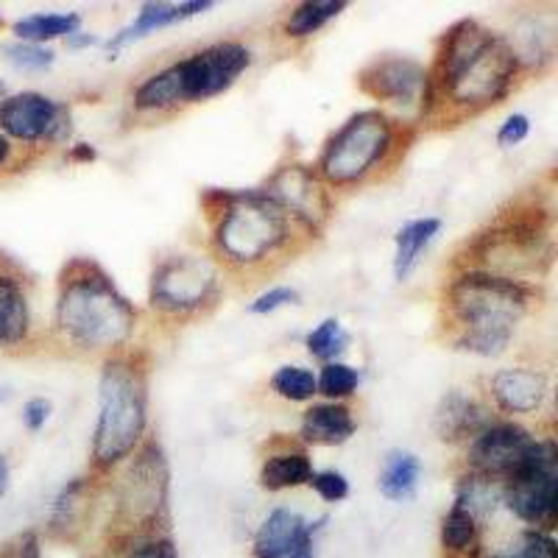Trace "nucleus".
<instances>
[{
	"mask_svg": "<svg viewBox=\"0 0 558 558\" xmlns=\"http://www.w3.org/2000/svg\"><path fill=\"white\" fill-rule=\"evenodd\" d=\"M522 73L508 37L481 26L477 20H461L438 39L436 59L427 68L422 121L450 123L497 107L514 89Z\"/></svg>",
	"mask_w": 558,
	"mask_h": 558,
	"instance_id": "f257e3e1",
	"label": "nucleus"
},
{
	"mask_svg": "<svg viewBox=\"0 0 558 558\" xmlns=\"http://www.w3.org/2000/svg\"><path fill=\"white\" fill-rule=\"evenodd\" d=\"M137 330V307L89 257H76L59 274L53 332L78 355H118Z\"/></svg>",
	"mask_w": 558,
	"mask_h": 558,
	"instance_id": "f03ea898",
	"label": "nucleus"
},
{
	"mask_svg": "<svg viewBox=\"0 0 558 558\" xmlns=\"http://www.w3.org/2000/svg\"><path fill=\"white\" fill-rule=\"evenodd\" d=\"M539 302V288L495 274L458 268L445 286L441 311L452 347L481 357L502 355L517 327Z\"/></svg>",
	"mask_w": 558,
	"mask_h": 558,
	"instance_id": "7ed1b4c3",
	"label": "nucleus"
},
{
	"mask_svg": "<svg viewBox=\"0 0 558 558\" xmlns=\"http://www.w3.org/2000/svg\"><path fill=\"white\" fill-rule=\"evenodd\" d=\"M213 260L232 274H263L299 248V232L263 191H209Z\"/></svg>",
	"mask_w": 558,
	"mask_h": 558,
	"instance_id": "20e7f679",
	"label": "nucleus"
},
{
	"mask_svg": "<svg viewBox=\"0 0 558 558\" xmlns=\"http://www.w3.org/2000/svg\"><path fill=\"white\" fill-rule=\"evenodd\" d=\"M148 357L123 349L104 357L98 380V418L93 430V470L112 472L146 441Z\"/></svg>",
	"mask_w": 558,
	"mask_h": 558,
	"instance_id": "39448f33",
	"label": "nucleus"
},
{
	"mask_svg": "<svg viewBox=\"0 0 558 558\" xmlns=\"http://www.w3.org/2000/svg\"><path fill=\"white\" fill-rule=\"evenodd\" d=\"M553 263V216L550 209L517 202L502 209L495 223L466 243V254L458 268L495 274L514 282H531L545 277Z\"/></svg>",
	"mask_w": 558,
	"mask_h": 558,
	"instance_id": "423d86ee",
	"label": "nucleus"
},
{
	"mask_svg": "<svg viewBox=\"0 0 558 558\" xmlns=\"http://www.w3.org/2000/svg\"><path fill=\"white\" fill-rule=\"evenodd\" d=\"M405 132L408 123L393 121L386 109H361L324 143L313 168L330 191H355L393 171L411 143Z\"/></svg>",
	"mask_w": 558,
	"mask_h": 558,
	"instance_id": "0eeeda50",
	"label": "nucleus"
},
{
	"mask_svg": "<svg viewBox=\"0 0 558 558\" xmlns=\"http://www.w3.org/2000/svg\"><path fill=\"white\" fill-rule=\"evenodd\" d=\"M223 274L209 254L179 252L154 266L148 302L162 322L184 324L218 305Z\"/></svg>",
	"mask_w": 558,
	"mask_h": 558,
	"instance_id": "6e6552de",
	"label": "nucleus"
},
{
	"mask_svg": "<svg viewBox=\"0 0 558 558\" xmlns=\"http://www.w3.org/2000/svg\"><path fill=\"white\" fill-rule=\"evenodd\" d=\"M114 488V514L129 533L154 536L168 508V458L157 438H146L129 461Z\"/></svg>",
	"mask_w": 558,
	"mask_h": 558,
	"instance_id": "1a4fd4ad",
	"label": "nucleus"
},
{
	"mask_svg": "<svg viewBox=\"0 0 558 558\" xmlns=\"http://www.w3.org/2000/svg\"><path fill=\"white\" fill-rule=\"evenodd\" d=\"M500 502L533 531L553 533L558 520V450L553 438H539L525 466L502 483Z\"/></svg>",
	"mask_w": 558,
	"mask_h": 558,
	"instance_id": "9d476101",
	"label": "nucleus"
},
{
	"mask_svg": "<svg viewBox=\"0 0 558 558\" xmlns=\"http://www.w3.org/2000/svg\"><path fill=\"white\" fill-rule=\"evenodd\" d=\"M252 68V48L235 39L207 45L171 64L182 107L223 96Z\"/></svg>",
	"mask_w": 558,
	"mask_h": 558,
	"instance_id": "9b49d317",
	"label": "nucleus"
},
{
	"mask_svg": "<svg viewBox=\"0 0 558 558\" xmlns=\"http://www.w3.org/2000/svg\"><path fill=\"white\" fill-rule=\"evenodd\" d=\"M263 193L307 238L322 235V229L332 216V191L318 179L316 168L305 162H288L277 168Z\"/></svg>",
	"mask_w": 558,
	"mask_h": 558,
	"instance_id": "f8f14e48",
	"label": "nucleus"
},
{
	"mask_svg": "<svg viewBox=\"0 0 558 558\" xmlns=\"http://www.w3.org/2000/svg\"><path fill=\"white\" fill-rule=\"evenodd\" d=\"M539 438L517 422H492L466 447V472L488 483H508L531 458Z\"/></svg>",
	"mask_w": 558,
	"mask_h": 558,
	"instance_id": "ddd939ff",
	"label": "nucleus"
},
{
	"mask_svg": "<svg viewBox=\"0 0 558 558\" xmlns=\"http://www.w3.org/2000/svg\"><path fill=\"white\" fill-rule=\"evenodd\" d=\"M0 132L28 146L64 143L70 137V109L34 89L14 93L0 101Z\"/></svg>",
	"mask_w": 558,
	"mask_h": 558,
	"instance_id": "4468645a",
	"label": "nucleus"
},
{
	"mask_svg": "<svg viewBox=\"0 0 558 558\" xmlns=\"http://www.w3.org/2000/svg\"><path fill=\"white\" fill-rule=\"evenodd\" d=\"M357 87L372 101L400 109H422L427 68L411 57H377L357 73Z\"/></svg>",
	"mask_w": 558,
	"mask_h": 558,
	"instance_id": "2eb2a0df",
	"label": "nucleus"
},
{
	"mask_svg": "<svg viewBox=\"0 0 558 558\" xmlns=\"http://www.w3.org/2000/svg\"><path fill=\"white\" fill-rule=\"evenodd\" d=\"M547 375L536 366H508L500 368L488 380V397L497 411L508 416H531L547 400Z\"/></svg>",
	"mask_w": 558,
	"mask_h": 558,
	"instance_id": "dca6fc26",
	"label": "nucleus"
},
{
	"mask_svg": "<svg viewBox=\"0 0 558 558\" xmlns=\"http://www.w3.org/2000/svg\"><path fill=\"white\" fill-rule=\"evenodd\" d=\"M327 520L307 522L305 517L291 511V508H274L268 511L266 520L260 522L257 533H254L252 542V556L254 558H291V553L296 550L307 536L322 531V525Z\"/></svg>",
	"mask_w": 558,
	"mask_h": 558,
	"instance_id": "f3484780",
	"label": "nucleus"
},
{
	"mask_svg": "<svg viewBox=\"0 0 558 558\" xmlns=\"http://www.w3.org/2000/svg\"><path fill=\"white\" fill-rule=\"evenodd\" d=\"M492 422L495 418H492L483 402H477L472 393H463L461 388H456L438 402L436 416H433V430L447 445H458V441H472Z\"/></svg>",
	"mask_w": 558,
	"mask_h": 558,
	"instance_id": "a211bd4d",
	"label": "nucleus"
},
{
	"mask_svg": "<svg viewBox=\"0 0 558 558\" xmlns=\"http://www.w3.org/2000/svg\"><path fill=\"white\" fill-rule=\"evenodd\" d=\"M32 330L34 313L26 282L9 268H0V349L26 347Z\"/></svg>",
	"mask_w": 558,
	"mask_h": 558,
	"instance_id": "6ab92c4d",
	"label": "nucleus"
},
{
	"mask_svg": "<svg viewBox=\"0 0 558 558\" xmlns=\"http://www.w3.org/2000/svg\"><path fill=\"white\" fill-rule=\"evenodd\" d=\"M213 7H216L213 0H187V3H146V7L140 9L137 17H134L132 26H126L123 32H118L112 39H109L107 51L112 53V59H114V53L121 51V48H126V45L137 43V39L159 32V28H168V26H173V23H182V20L209 12Z\"/></svg>",
	"mask_w": 558,
	"mask_h": 558,
	"instance_id": "aec40b11",
	"label": "nucleus"
},
{
	"mask_svg": "<svg viewBox=\"0 0 558 558\" xmlns=\"http://www.w3.org/2000/svg\"><path fill=\"white\" fill-rule=\"evenodd\" d=\"M313 458L302 445L293 441H271V450L260 463V486L266 492H288V488L311 486Z\"/></svg>",
	"mask_w": 558,
	"mask_h": 558,
	"instance_id": "412c9836",
	"label": "nucleus"
},
{
	"mask_svg": "<svg viewBox=\"0 0 558 558\" xmlns=\"http://www.w3.org/2000/svg\"><path fill=\"white\" fill-rule=\"evenodd\" d=\"M355 413L343 402H318V405H311L302 413V422H299L302 445L341 447L355 436Z\"/></svg>",
	"mask_w": 558,
	"mask_h": 558,
	"instance_id": "4be33fe9",
	"label": "nucleus"
},
{
	"mask_svg": "<svg viewBox=\"0 0 558 558\" xmlns=\"http://www.w3.org/2000/svg\"><path fill=\"white\" fill-rule=\"evenodd\" d=\"M441 232V218H413V221L402 223L393 243H397V252H393V277L405 282L413 274V268L418 266V257L425 254V248L436 241V235Z\"/></svg>",
	"mask_w": 558,
	"mask_h": 558,
	"instance_id": "5701e85b",
	"label": "nucleus"
},
{
	"mask_svg": "<svg viewBox=\"0 0 558 558\" xmlns=\"http://www.w3.org/2000/svg\"><path fill=\"white\" fill-rule=\"evenodd\" d=\"M441 550L447 558H481V520L461 502H452V508L441 520Z\"/></svg>",
	"mask_w": 558,
	"mask_h": 558,
	"instance_id": "b1692460",
	"label": "nucleus"
},
{
	"mask_svg": "<svg viewBox=\"0 0 558 558\" xmlns=\"http://www.w3.org/2000/svg\"><path fill=\"white\" fill-rule=\"evenodd\" d=\"M418 477H422V461L408 450H391L383 458L377 486L386 500L405 502L416 495Z\"/></svg>",
	"mask_w": 558,
	"mask_h": 558,
	"instance_id": "393cba45",
	"label": "nucleus"
},
{
	"mask_svg": "<svg viewBox=\"0 0 558 558\" xmlns=\"http://www.w3.org/2000/svg\"><path fill=\"white\" fill-rule=\"evenodd\" d=\"M347 0H307V3H299L291 9V14L282 23V34L288 39H307L313 34L322 32L330 20H336L338 14L347 12Z\"/></svg>",
	"mask_w": 558,
	"mask_h": 558,
	"instance_id": "a878e982",
	"label": "nucleus"
},
{
	"mask_svg": "<svg viewBox=\"0 0 558 558\" xmlns=\"http://www.w3.org/2000/svg\"><path fill=\"white\" fill-rule=\"evenodd\" d=\"M82 28V14L64 12V14H28V17L14 23V37L20 43L45 45L59 37H73Z\"/></svg>",
	"mask_w": 558,
	"mask_h": 558,
	"instance_id": "bb28decb",
	"label": "nucleus"
},
{
	"mask_svg": "<svg viewBox=\"0 0 558 558\" xmlns=\"http://www.w3.org/2000/svg\"><path fill=\"white\" fill-rule=\"evenodd\" d=\"M89 511V483L84 477H76L70 486L62 488V495L53 502L51 514V533L68 539L73 536V531L82 527L84 514Z\"/></svg>",
	"mask_w": 558,
	"mask_h": 558,
	"instance_id": "cd10ccee",
	"label": "nucleus"
},
{
	"mask_svg": "<svg viewBox=\"0 0 558 558\" xmlns=\"http://www.w3.org/2000/svg\"><path fill=\"white\" fill-rule=\"evenodd\" d=\"M271 391L279 400L307 402L318 393L316 375L305 366H279L271 375Z\"/></svg>",
	"mask_w": 558,
	"mask_h": 558,
	"instance_id": "c85d7f7f",
	"label": "nucleus"
},
{
	"mask_svg": "<svg viewBox=\"0 0 558 558\" xmlns=\"http://www.w3.org/2000/svg\"><path fill=\"white\" fill-rule=\"evenodd\" d=\"M305 347H307V352L316 357V361L332 363V361H338L343 352H347L349 332L343 330L338 318H324L316 330L307 332Z\"/></svg>",
	"mask_w": 558,
	"mask_h": 558,
	"instance_id": "c756f323",
	"label": "nucleus"
},
{
	"mask_svg": "<svg viewBox=\"0 0 558 558\" xmlns=\"http://www.w3.org/2000/svg\"><path fill=\"white\" fill-rule=\"evenodd\" d=\"M316 386L318 393L327 397V402H343L361 386V372L341 361L324 363L322 375H316Z\"/></svg>",
	"mask_w": 558,
	"mask_h": 558,
	"instance_id": "7c9ffc66",
	"label": "nucleus"
},
{
	"mask_svg": "<svg viewBox=\"0 0 558 558\" xmlns=\"http://www.w3.org/2000/svg\"><path fill=\"white\" fill-rule=\"evenodd\" d=\"M481 558H558V547L556 539H553V533L527 527L508 547L492 550L488 556Z\"/></svg>",
	"mask_w": 558,
	"mask_h": 558,
	"instance_id": "2f4dec72",
	"label": "nucleus"
},
{
	"mask_svg": "<svg viewBox=\"0 0 558 558\" xmlns=\"http://www.w3.org/2000/svg\"><path fill=\"white\" fill-rule=\"evenodd\" d=\"M3 57L12 68L23 70V73H39V70H48L53 62H57V53L45 45L34 43H9L3 45Z\"/></svg>",
	"mask_w": 558,
	"mask_h": 558,
	"instance_id": "473e14b6",
	"label": "nucleus"
},
{
	"mask_svg": "<svg viewBox=\"0 0 558 558\" xmlns=\"http://www.w3.org/2000/svg\"><path fill=\"white\" fill-rule=\"evenodd\" d=\"M311 488L322 497L324 502H341L349 497V481L347 475L336 470H324V472H313L311 477Z\"/></svg>",
	"mask_w": 558,
	"mask_h": 558,
	"instance_id": "72a5a7b5",
	"label": "nucleus"
},
{
	"mask_svg": "<svg viewBox=\"0 0 558 558\" xmlns=\"http://www.w3.org/2000/svg\"><path fill=\"white\" fill-rule=\"evenodd\" d=\"M296 302H299L296 288L277 286V288H268L266 293H260V296L254 299L252 305H248V313H252V316H268V313H277L279 307L296 305Z\"/></svg>",
	"mask_w": 558,
	"mask_h": 558,
	"instance_id": "f704fd0d",
	"label": "nucleus"
},
{
	"mask_svg": "<svg viewBox=\"0 0 558 558\" xmlns=\"http://www.w3.org/2000/svg\"><path fill=\"white\" fill-rule=\"evenodd\" d=\"M0 558H43V542L37 531H23L0 547Z\"/></svg>",
	"mask_w": 558,
	"mask_h": 558,
	"instance_id": "c9c22d12",
	"label": "nucleus"
},
{
	"mask_svg": "<svg viewBox=\"0 0 558 558\" xmlns=\"http://www.w3.org/2000/svg\"><path fill=\"white\" fill-rule=\"evenodd\" d=\"M126 558H179V550H177V545L168 539V536H159V533H154V536L140 539L137 545L129 550Z\"/></svg>",
	"mask_w": 558,
	"mask_h": 558,
	"instance_id": "e433bc0d",
	"label": "nucleus"
},
{
	"mask_svg": "<svg viewBox=\"0 0 558 558\" xmlns=\"http://www.w3.org/2000/svg\"><path fill=\"white\" fill-rule=\"evenodd\" d=\"M527 134H531V121H527V114H511V118H506V123L497 129V146L514 148L520 146Z\"/></svg>",
	"mask_w": 558,
	"mask_h": 558,
	"instance_id": "4c0bfd02",
	"label": "nucleus"
},
{
	"mask_svg": "<svg viewBox=\"0 0 558 558\" xmlns=\"http://www.w3.org/2000/svg\"><path fill=\"white\" fill-rule=\"evenodd\" d=\"M48 416H51V400H45V397H34V400H28L23 405V422H26V427L32 433L43 430Z\"/></svg>",
	"mask_w": 558,
	"mask_h": 558,
	"instance_id": "58836bf2",
	"label": "nucleus"
},
{
	"mask_svg": "<svg viewBox=\"0 0 558 558\" xmlns=\"http://www.w3.org/2000/svg\"><path fill=\"white\" fill-rule=\"evenodd\" d=\"M291 558H316V533H313V536H307V539L291 553Z\"/></svg>",
	"mask_w": 558,
	"mask_h": 558,
	"instance_id": "ea45409f",
	"label": "nucleus"
},
{
	"mask_svg": "<svg viewBox=\"0 0 558 558\" xmlns=\"http://www.w3.org/2000/svg\"><path fill=\"white\" fill-rule=\"evenodd\" d=\"M9 159H12V140L0 132V171L9 166Z\"/></svg>",
	"mask_w": 558,
	"mask_h": 558,
	"instance_id": "a19ab883",
	"label": "nucleus"
},
{
	"mask_svg": "<svg viewBox=\"0 0 558 558\" xmlns=\"http://www.w3.org/2000/svg\"><path fill=\"white\" fill-rule=\"evenodd\" d=\"M101 43V39L98 37H93V34H73V37H68V45L70 48H84V45H98Z\"/></svg>",
	"mask_w": 558,
	"mask_h": 558,
	"instance_id": "79ce46f5",
	"label": "nucleus"
},
{
	"mask_svg": "<svg viewBox=\"0 0 558 558\" xmlns=\"http://www.w3.org/2000/svg\"><path fill=\"white\" fill-rule=\"evenodd\" d=\"M9 488V463L7 458L0 456V495H7Z\"/></svg>",
	"mask_w": 558,
	"mask_h": 558,
	"instance_id": "37998d69",
	"label": "nucleus"
},
{
	"mask_svg": "<svg viewBox=\"0 0 558 558\" xmlns=\"http://www.w3.org/2000/svg\"><path fill=\"white\" fill-rule=\"evenodd\" d=\"M9 397H12V391H9L7 386H0V405H3V402H7Z\"/></svg>",
	"mask_w": 558,
	"mask_h": 558,
	"instance_id": "c03bdc74",
	"label": "nucleus"
}]
</instances>
